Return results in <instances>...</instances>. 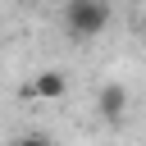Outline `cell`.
Returning <instances> with one entry per match:
<instances>
[{
    "label": "cell",
    "instance_id": "1",
    "mask_svg": "<svg viewBox=\"0 0 146 146\" xmlns=\"http://www.w3.org/2000/svg\"><path fill=\"white\" fill-rule=\"evenodd\" d=\"M110 27V0H68L64 5V32L73 41H91Z\"/></svg>",
    "mask_w": 146,
    "mask_h": 146
},
{
    "label": "cell",
    "instance_id": "2",
    "mask_svg": "<svg viewBox=\"0 0 146 146\" xmlns=\"http://www.w3.org/2000/svg\"><path fill=\"white\" fill-rule=\"evenodd\" d=\"M96 114H100L105 123H119V119L128 114V87H123V82H105V87L96 91Z\"/></svg>",
    "mask_w": 146,
    "mask_h": 146
},
{
    "label": "cell",
    "instance_id": "3",
    "mask_svg": "<svg viewBox=\"0 0 146 146\" xmlns=\"http://www.w3.org/2000/svg\"><path fill=\"white\" fill-rule=\"evenodd\" d=\"M68 91V78L59 73V68H41L27 87H23V96H32V100H59Z\"/></svg>",
    "mask_w": 146,
    "mask_h": 146
},
{
    "label": "cell",
    "instance_id": "4",
    "mask_svg": "<svg viewBox=\"0 0 146 146\" xmlns=\"http://www.w3.org/2000/svg\"><path fill=\"white\" fill-rule=\"evenodd\" d=\"M14 146H55V141H50V137H18Z\"/></svg>",
    "mask_w": 146,
    "mask_h": 146
},
{
    "label": "cell",
    "instance_id": "5",
    "mask_svg": "<svg viewBox=\"0 0 146 146\" xmlns=\"http://www.w3.org/2000/svg\"><path fill=\"white\" fill-rule=\"evenodd\" d=\"M141 46H146V32H141Z\"/></svg>",
    "mask_w": 146,
    "mask_h": 146
}]
</instances>
